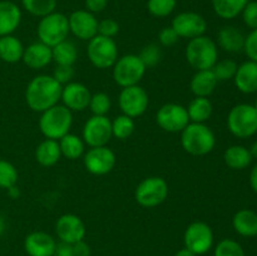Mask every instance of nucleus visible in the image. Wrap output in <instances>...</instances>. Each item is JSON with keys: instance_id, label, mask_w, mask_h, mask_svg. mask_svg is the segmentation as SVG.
<instances>
[{"instance_id": "obj_21", "label": "nucleus", "mask_w": 257, "mask_h": 256, "mask_svg": "<svg viewBox=\"0 0 257 256\" xmlns=\"http://www.w3.org/2000/svg\"><path fill=\"white\" fill-rule=\"evenodd\" d=\"M22 22V10L9 0L0 2V37L12 35Z\"/></svg>"}, {"instance_id": "obj_50", "label": "nucleus", "mask_w": 257, "mask_h": 256, "mask_svg": "<svg viewBox=\"0 0 257 256\" xmlns=\"http://www.w3.org/2000/svg\"><path fill=\"white\" fill-rule=\"evenodd\" d=\"M8 195H9L10 198H13V200H15V198H18L20 196V191L19 188L17 187V185L13 186V187L8 188Z\"/></svg>"}, {"instance_id": "obj_38", "label": "nucleus", "mask_w": 257, "mask_h": 256, "mask_svg": "<svg viewBox=\"0 0 257 256\" xmlns=\"http://www.w3.org/2000/svg\"><path fill=\"white\" fill-rule=\"evenodd\" d=\"M110 98L107 93L98 92L92 94L89 102V109L93 113V115H107V113L110 110Z\"/></svg>"}, {"instance_id": "obj_7", "label": "nucleus", "mask_w": 257, "mask_h": 256, "mask_svg": "<svg viewBox=\"0 0 257 256\" xmlns=\"http://www.w3.org/2000/svg\"><path fill=\"white\" fill-rule=\"evenodd\" d=\"M227 127L233 136L238 138H248L257 132V109L255 105L237 104L230 110L227 117Z\"/></svg>"}, {"instance_id": "obj_31", "label": "nucleus", "mask_w": 257, "mask_h": 256, "mask_svg": "<svg viewBox=\"0 0 257 256\" xmlns=\"http://www.w3.org/2000/svg\"><path fill=\"white\" fill-rule=\"evenodd\" d=\"M52 55L57 65H73L77 62L78 49L74 43L65 39L52 48Z\"/></svg>"}, {"instance_id": "obj_52", "label": "nucleus", "mask_w": 257, "mask_h": 256, "mask_svg": "<svg viewBox=\"0 0 257 256\" xmlns=\"http://www.w3.org/2000/svg\"><path fill=\"white\" fill-rule=\"evenodd\" d=\"M5 230H7V221H5L4 216L0 213V236L5 232Z\"/></svg>"}, {"instance_id": "obj_32", "label": "nucleus", "mask_w": 257, "mask_h": 256, "mask_svg": "<svg viewBox=\"0 0 257 256\" xmlns=\"http://www.w3.org/2000/svg\"><path fill=\"white\" fill-rule=\"evenodd\" d=\"M248 2L250 0H212V8L216 15L230 20L238 17Z\"/></svg>"}, {"instance_id": "obj_51", "label": "nucleus", "mask_w": 257, "mask_h": 256, "mask_svg": "<svg viewBox=\"0 0 257 256\" xmlns=\"http://www.w3.org/2000/svg\"><path fill=\"white\" fill-rule=\"evenodd\" d=\"M175 256H196V255L192 252V251L188 250L187 247H183V248H181V250H178L177 252H176Z\"/></svg>"}, {"instance_id": "obj_41", "label": "nucleus", "mask_w": 257, "mask_h": 256, "mask_svg": "<svg viewBox=\"0 0 257 256\" xmlns=\"http://www.w3.org/2000/svg\"><path fill=\"white\" fill-rule=\"evenodd\" d=\"M74 73L73 65H57L53 72V78L62 85H65L72 82V79L74 78Z\"/></svg>"}, {"instance_id": "obj_40", "label": "nucleus", "mask_w": 257, "mask_h": 256, "mask_svg": "<svg viewBox=\"0 0 257 256\" xmlns=\"http://www.w3.org/2000/svg\"><path fill=\"white\" fill-rule=\"evenodd\" d=\"M138 57L141 58L146 68H153L162 59V50L157 44H148L141 50Z\"/></svg>"}, {"instance_id": "obj_1", "label": "nucleus", "mask_w": 257, "mask_h": 256, "mask_svg": "<svg viewBox=\"0 0 257 256\" xmlns=\"http://www.w3.org/2000/svg\"><path fill=\"white\" fill-rule=\"evenodd\" d=\"M63 85L53 75L39 74L33 78L25 90L28 107L34 112H44L58 104L62 97Z\"/></svg>"}, {"instance_id": "obj_53", "label": "nucleus", "mask_w": 257, "mask_h": 256, "mask_svg": "<svg viewBox=\"0 0 257 256\" xmlns=\"http://www.w3.org/2000/svg\"><path fill=\"white\" fill-rule=\"evenodd\" d=\"M248 151H250L252 158H257V141H256V142L252 143V146H251V148Z\"/></svg>"}, {"instance_id": "obj_28", "label": "nucleus", "mask_w": 257, "mask_h": 256, "mask_svg": "<svg viewBox=\"0 0 257 256\" xmlns=\"http://www.w3.org/2000/svg\"><path fill=\"white\" fill-rule=\"evenodd\" d=\"M223 161L232 170H243L250 166L252 156L243 146H231L223 153Z\"/></svg>"}, {"instance_id": "obj_44", "label": "nucleus", "mask_w": 257, "mask_h": 256, "mask_svg": "<svg viewBox=\"0 0 257 256\" xmlns=\"http://www.w3.org/2000/svg\"><path fill=\"white\" fill-rule=\"evenodd\" d=\"M246 55L250 60L257 62V29H253L247 37H245V45H243Z\"/></svg>"}, {"instance_id": "obj_23", "label": "nucleus", "mask_w": 257, "mask_h": 256, "mask_svg": "<svg viewBox=\"0 0 257 256\" xmlns=\"http://www.w3.org/2000/svg\"><path fill=\"white\" fill-rule=\"evenodd\" d=\"M218 80L212 69L197 70L190 82L191 92L196 97H210L216 89Z\"/></svg>"}, {"instance_id": "obj_47", "label": "nucleus", "mask_w": 257, "mask_h": 256, "mask_svg": "<svg viewBox=\"0 0 257 256\" xmlns=\"http://www.w3.org/2000/svg\"><path fill=\"white\" fill-rule=\"evenodd\" d=\"M54 256H74L73 245L72 243H67V242H63V241H60L59 243H57Z\"/></svg>"}, {"instance_id": "obj_2", "label": "nucleus", "mask_w": 257, "mask_h": 256, "mask_svg": "<svg viewBox=\"0 0 257 256\" xmlns=\"http://www.w3.org/2000/svg\"><path fill=\"white\" fill-rule=\"evenodd\" d=\"M181 145L190 155L205 156L215 148V133L205 123L190 122L181 132Z\"/></svg>"}, {"instance_id": "obj_45", "label": "nucleus", "mask_w": 257, "mask_h": 256, "mask_svg": "<svg viewBox=\"0 0 257 256\" xmlns=\"http://www.w3.org/2000/svg\"><path fill=\"white\" fill-rule=\"evenodd\" d=\"M178 39H180V37H178V34L175 32L172 27L163 28L160 32V34H158V40H160V44L162 47H172V45H175L178 42Z\"/></svg>"}, {"instance_id": "obj_6", "label": "nucleus", "mask_w": 257, "mask_h": 256, "mask_svg": "<svg viewBox=\"0 0 257 256\" xmlns=\"http://www.w3.org/2000/svg\"><path fill=\"white\" fill-rule=\"evenodd\" d=\"M112 68L113 79L122 88L137 85L147 70L141 58L136 54H125L118 58Z\"/></svg>"}, {"instance_id": "obj_29", "label": "nucleus", "mask_w": 257, "mask_h": 256, "mask_svg": "<svg viewBox=\"0 0 257 256\" xmlns=\"http://www.w3.org/2000/svg\"><path fill=\"white\" fill-rule=\"evenodd\" d=\"M186 109L190 117V122L205 123L206 120L210 119L213 107L207 97H196L191 100Z\"/></svg>"}, {"instance_id": "obj_11", "label": "nucleus", "mask_w": 257, "mask_h": 256, "mask_svg": "<svg viewBox=\"0 0 257 256\" xmlns=\"http://www.w3.org/2000/svg\"><path fill=\"white\" fill-rule=\"evenodd\" d=\"M112 135V120L107 115H92L83 127V141L89 147L107 146Z\"/></svg>"}, {"instance_id": "obj_19", "label": "nucleus", "mask_w": 257, "mask_h": 256, "mask_svg": "<svg viewBox=\"0 0 257 256\" xmlns=\"http://www.w3.org/2000/svg\"><path fill=\"white\" fill-rule=\"evenodd\" d=\"M55 247V238L43 231L30 232L24 240L25 252L29 256H54Z\"/></svg>"}, {"instance_id": "obj_12", "label": "nucleus", "mask_w": 257, "mask_h": 256, "mask_svg": "<svg viewBox=\"0 0 257 256\" xmlns=\"http://www.w3.org/2000/svg\"><path fill=\"white\" fill-rule=\"evenodd\" d=\"M156 122L163 131L170 133L182 132L190 123L186 107L177 103H166L158 109Z\"/></svg>"}, {"instance_id": "obj_37", "label": "nucleus", "mask_w": 257, "mask_h": 256, "mask_svg": "<svg viewBox=\"0 0 257 256\" xmlns=\"http://www.w3.org/2000/svg\"><path fill=\"white\" fill-rule=\"evenodd\" d=\"M238 65L236 64L235 60L232 59H223L220 60L213 65L212 72L215 73L216 78H217L218 82H225V80L233 79L236 72H237Z\"/></svg>"}, {"instance_id": "obj_5", "label": "nucleus", "mask_w": 257, "mask_h": 256, "mask_svg": "<svg viewBox=\"0 0 257 256\" xmlns=\"http://www.w3.org/2000/svg\"><path fill=\"white\" fill-rule=\"evenodd\" d=\"M69 23L68 17L63 13L53 12L47 17L40 18L37 28V34L39 42L44 43L48 47L53 48L63 40L68 39L69 35Z\"/></svg>"}, {"instance_id": "obj_35", "label": "nucleus", "mask_w": 257, "mask_h": 256, "mask_svg": "<svg viewBox=\"0 0 257 256\" xmlns=\"http://www.w3.org/2000/svg\"><path fill=\"white\" fill-rule=\"evenodd\" d=\"M177 0H148L147 9L156 18H166L173 13Z\"/></svg>"}, {"instance_id": "obj_10", "label": "nucleus", "mask_w": 257, "mask_h": 256, "mask_svg": "<svg viewBox=\"0 0 257 256\" xmlns=\"http://www.w3.org/2000/svg\"><path fill=\"white\" fill-rule=\"evenodd\" d=\"M185 247L192 251L195 255H203L208 252L213 245V232L210 225L203 221H195L186 228Z\"/></svg>"}, {"instance_id": "obj_34", "label": "nucleus", "mask_w": 257, "mask_h": 256, "mask_svg": "<svg viewBox=\"0 0 257 256\" xmlns=\"http://www.w3.org/2000/svg\"><path fill=\"white\" fill-rule=\"evenodd\" d=\"M135 119L125 114L117 115L112 120V135L118 140H127L135 132Z\"/></svg>"}, {"instance_id": "obj_22", "label": "nucleus", "mask_w": 257, "mask_h": 256, "mask_svg": "<svg viewBox=\"0 0 257 256\" xmlns=\"http://www.w3.org/2000/svg\"><path fill=\"white\" fill-rule=\"evenodd\" d=\"M233 80L240 92L246 94L257 92V62L248 60L238 65Z\"/></svg>"}, {"instance_id": "obj_42", "label": "nucleus", "mask_w": 257, "mask_h": 256, "mask_svg": "<svg viewBox=\"0 0 257 256\" xmlns=\"http://www.w3.org/2000/svg\"><path fill=\"white\" fill-rule=\"evenodd\" d=\"M119 32V24L114 19H103L98 23V35L114 38Z\"/></svg>"}, {"instance_id": "obj_36", "label": "nucleus", "mask_w": 257, "mask_h": 256, "mask_svg": "<svg viewBox=\"0 0 257 256\" xmlns=\"http://www.w3.org/2000/svg\"><path fill=\"white\" fill-rule=\"evenodd\" d=\"M18 171L13 163L9 161L0 160V188H8L13 187L17 185L18 182Z\"/></svg>"}, {"instance_id": "obj_30", "label": "nucleus", "mask_w": 257, "mask_h": 256, "mask_svg": "<svg viewBox=\"0 0 257 256\" xmlns=\"http://www.w3.org/2000/svg\"><path fill=\"white\" fill-rule=\"evenodd\" d=\"M59 147L62 156L67 157L68 160H78L84 155V141L80 138L79 136L73 135V133H68L64 137L60 138Z\"/></svg>"}, {"instance_id": "obj_20", "label": "nucleus", "mask_w": 257, "mask_h": 256, "mask_svg": "<svg viewBox=\"0 0 257 256\" xmlns=\"http://www.w3.org/2000/svg\"><path fill=\"white\" fill-rule=\"evenodd\" d=\"M22 60L28 68L35 70L43 69L53 62L52 48L42 42L32 43L24 49Z\"/></svg>"}, {"instance_id": "obj_39", "label": "nucleus", "mask_w": 257, "mask_h": 256, "mask_svg": "<svg viewBox=\"0 0 257 256\" xmlns=\"http://www.w3.org/2000/svg\"><path fill=\"white\" fill-rule=\"evenodd\" d=\"M213 256H245V251L237 241L225 238L217 243Z\"/></svg>"}, {"instance_id": "obj_15", "label": "nucleus", "mask_w": 257, "mask_h": 256, "mask_svg": "<svg viewBox=\"0 0 257 256\" xmlns=\"http://www.w3.org/2000/svg\"><path fill=\"white\" fill-rule=\"evenodd\" d=\"M171 27L175 29L180 38L193 39L205 34L207 22L201 14L195 12H183L176 15Z\"/></svg>"}, {"instance_id": "obj_3", "label": "nucleus", "mask_w": 257, "mask_h": 256, "mask_svg": "<svg viewBox=\"0 0 257 256\" xmlns=\"http://www.w3.org/2000/svg\"><path fill=\"white\" fill-rule=\"evenodd\" d=\"M72 124V110L63 104H57L44 110L39 118V130L48 140L59 141L69 133Z\"/></svg>"}, {"instance_id": "obj_33", "label": "nucleus", "mask_w": 257, "mask_h": 256, "mask_svg": "<svg viewBox=\"0 0 257 256\" xmlns=\"http://www.w3.org/2000/svg\"><path fill=\"white\" fill-rule=\"evenodd\" d=\"M22 5L33 17L43 18L55 12L57 0H22Z\"/></svg>"}, {"instance_id": "obj_25", "label": "nucleus", "mask_w": 257, "mask_h": 256, "mask_svg": "<svg viewBox=\"0 0 257 256\" xmlns=\"http://www.w3.org/2000/svg\"><path fill=\"white\" fill-rule=\"evenodd\" d=\"M60 157H62V152H60L58 141L45 138L35 150V160L43 167H52L55 163H58Z\"/></svg>"}, {"instance_id": "obj_54", "label": "nucleus", "mask_w": 257, "mask_h": 256, "mask_svg": "<svg viewBox=\"0 0 257 256\" xmlns=\"http://www.w3.org/2000/svg\"><path fill=\"white\" fill-rule=\"evenodd\" d=\"M255 108L257 109V98H256V102H255Z\"/></svg>"}, {"instance_id": "obj_27", "label": "nucleus", "mask_w": 257, "mask_h": 256, "mask_svg": "<svg viewBox=\"0 0 257 256\" xmlns=\"http://www.w3.org/2000/svg\"><path fill=\"white\" fill-rule=\"evenodd\" d=\"M236 232L243 237H253L257 235V213L251 210H240L232 218Z\"/></svg>"}, {"instance_id": "obj_9", "label": "nucleus", "mask_w": 257, "mask_h": 256, "mask_svg": "<svg viewBox=\"0 0 257 256\" xmlns=\"http://www.w3.org/2000/svg\"><path fill=\"white\" fill-rule=\"evenodd\" d=\"M168 196V185L165 178L153 177L145 178L135 191V198L138 205L146 208H152L165 202Z\"/></svg>"}, {"instance_id": "obj_8", "label": "nucleus", "mask_w": 257, "mask_h": 256, "mask_svg": "<svg viewBox=\"0 0 257 256\" xmlns=\"http://www.w3.org/2000/svg\"><path fill=\"white\" fill-rule=\"evenodd\" d=\"M88 59L98 69L112 68L117 62L118 47L113 38L95 35L88 42L87 48Z\"/></svg>"}, {"instance_id": "obj_13", "label": "nucleus", "mask_w": 257, "mask_h": 256, "mask_svg": "<svg viewBox=\"0 0 257 256\" xmlns=\"http://www.w3.org/2000/svg\"><path fill=\"white\" fill-rule=\"evenodd\" d=\"M118 104L122 110V114L131 118H137L147 110L150 98L142 87L138 84L132 85V87H125L120 90Z\"/></svg>"}, {"instance_id": "obj_4", "label": "nucleus", "mask_w": 257, "mask_h": 256, "mask_svg": "<svg viewBox=\"0 0 257 256\" xmlns=\"http://www.w3.org/2000/svg\"><path fill=\"white\" fill-rule=\"evenodd\" d=\"M186 59L196 70L212 69L218 59L217 45L206 35L190 39L186 47Z\"/></svg>"}, {"instance_id": "obj_18", "label": "nucleus", "mask_w": 257, "mask_h": 256, "mask_svg": "<svg viewBox=\"0 0 257 256\" xmlns=\"http://www.w3.org/2000/svg\"><path fill=\"white\" fill-rule=\"evenodd\" d=\"M92 93L83 83L70 82L63 85L62 99L63 105L70 109L72 112H82L89 107Z\"/></svg>"}, {"instance_id": "obj_49", "label": "nucleus", "mask_w": 257, "mask_h": 256, "mask_svg": "<svg viewBox=\"0 0 257 256\" xmlns=\"http://www.w3.org/2000/svg\"><path fill=\"white\" fill-rule=\"evenodd\" d=\"M250 186L257 193V165L252 168V171L250 173Z\"/></svg>"}, {"instance_id": "obj_16", "label": "nucleus", "mask_w": 257, "mask_h": 256, "mask_svg": "<svg viewBox=\"0 0 257 256\" xmlns=\"http://www.w3.org/2000/svg\"><path fill=\"white\" fill-rule=\"evenodd\" d=\"M85 225L79 216L74 213H64L60 216L55 223V233L63 242L75 243L84 240Z\"/></svg>"}, {"instance_id": "obj_14", "label": "nucleus", "mask_w": 257, "mask_h": 256, "mask_svg": "<svg viewBox=\"0 0 257 256\" xmlns=\"http://www.w3.org/2000/svg\"><path fill=\"white\" fill-rule=\"evenodd\" d=\"M85 170L95 176L109 173L115 166V155L107 146L90 147L83 156Z\"/></svg>"}, {"instance_id": "obj_26", "label": "nucleus", "mask_w": 257, "mask_h": 256, "mask_svg": "<svg viewBox=\"0 0 257 256\" xmlns=\"http://www.w3.org/2000/svg\"><path fill=\"white\" fill-rule=\"evenodd\" d=\"M218 45L228 53H237L243 49L245 37L242 32L235 27H223L217 35Z\"/></svg>"}, {"instance_id": "obj_48", "label": "nucleus", "mask_w": 257, "mask_h": 256, "mask_svg": "<svg viewBox=\"0 0 257 256\" xmlns=\"http://www.w3.org/2000/svg\"><path fill=\"white\" fill-rule=\"evenodd\" d=\"M73 251L74 256H90V247L84 242V240L73 243Z\"/></svg>"}, {"instance_id": "obj_43", "label": "nucleus", "mask_w": 257, "mask_h": 256, "mask_svg": "<svg viewBox=\"0 0 257 256\" xmlns=\"http://www.w3.org/2000/svg\"><path fill=\"white\" fill-rule=\"evenodd\" d=\"M243 23L251 29H257V2H248L242 10Z\"/></svg>"}, {"instance_id": "obj_17", "label": "nucleus", "mask_w": 257, "mask_h": 256, "mask_svg": "<svg viewBox=\"0 0 257 256\" xmlns=\"http://www.w3.org/2000/svg\"><path fill=\"white\" fill-rule=\"evenodd\" d=\"M69 32L80 40L89 42L98 35V19L88 10H75L68 18Z\"/></svg>"}, {"instance_id": "obj_46", "label": "nucleus", "mask_w": 257, "mask_h": 256, "mask_svg": "<svg viewBox=\"0 0 257 256\" xmlns=\"http://www.w3.org/2000/svg\"><path fill=\"white\" fill-rule=\"evenodd\" d=\"M85 10L93 13H100L107 8L108 0H84Z\"/></svg>"}, {"instance_id": "obj_24", "label": "nucleus", "mask_w": 257, "mask_h": 256, "mask_svg": "<svg viewBox=\"0 0 257 256\" xmlns=\"http://www.w3.org/2000/svg\"><path fill=\"white\" fill-rule=\"evenodd\" d=\"M25 47L14 35L0 37V59L9 64L20 62L23 59Z\"/></svg>"}]
</instances>
